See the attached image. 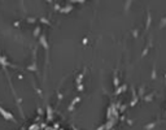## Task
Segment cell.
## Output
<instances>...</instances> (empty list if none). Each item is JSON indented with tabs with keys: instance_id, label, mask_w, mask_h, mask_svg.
Segmentation results:
<instances>
[{
	"instance_id": "cell-1",
	"label": "cell",
	"mask_w": 166,
	"mask_h": 130,
	"mask_svg": "<svg viewBox=\"0 0 166 130\" xmlns=\"http://www.w3.org/2000/svg\"><path fill=\"white\" fill-rule=\"evenodd\" d=\"M33 130H64L58 126H53V125H40V126L34 128Z\"/></svg>"
}]
</instances>
